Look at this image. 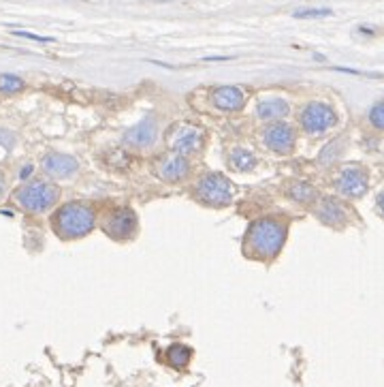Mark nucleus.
Listing matches in <instances>:
<instances>
[{
  "label": "nucleus",
  "mask_w": 384,
  "mask_h": 387,
  "mask_svg": "<svg viewBox=\"0 0 384 387\" xmlns=\"http://www.w3.org/2000/svg\"><path fill=\"white\" fill-rule=\"evenodd\" d=\"M231 165L237 169V171H252L256 167V159L250 150H243V148H237L231 152Z\"/></svg>",
  "instance_id": "nucleus-17"
},
{
  "label": "nucleus",
  "mask_w": 384,
  "mask_h": 387,
  "mask_svg": "<svg viewBox=\"0 0 384 387\" xmlns=\"http://www.w3.org/2000/svg\"><path fill=\"white\" fill-rule=\"evenodd\" d=\"M370 180H367V171L358 165H346L344 169H340V174L335 178V188L340 190V195L356 199L363 197L367 192Z\"/></svg>",
  "instance_id": "nucleus-7"
},
{
  "label": "nucleus",
  "mask_w": 384,
  "mask_h": 387,
  "mask_svg": "<svg viewBox=\"0 0 384 387\" xmlns=\"http://www.w3.org/2000/svg\"><path fill=\"white\" fill-rule=\"evenodd\" d=\"M13 141H15V137H13L9 131H5V128H0V143L7 146V148H11V146H13Z\"/></svg>",
  "instance_id": "nucleus-24"
},
{
  "label": "nucleus",
  "mask_w": 384,
  "mask_h": 387,
  "mask_svg": "<svg viewBox=\"0 0 384 387\" xmlns=\"http://www.w3.org/2000/svg\"><path fill=\"white\" fill-rule=\"evenodd\" d=\"M52 225H54V231L64 240L83 238V235H88L94 229V210L79 201L64 204L54 214Z\"/></svg>",
  "instance_id": "nucleus-2"
},
{
  "label": "nucleus",
  "mask_w": 384,
  "mask_h": 387,
  "mask_svg": "<svg viewBox=\"0 0 384 387\" xmlns=\"http://www.w3.org/2000/svg\"><path fill=\"white\" fill-rule=\"evenodd\" d=\"M43 169H45V174H50L54 178H71L79 169V163L69 155L50 152L43 157Z\"/></svg>",
  "instance_id": "nucleus-12"
},
{
  "label": "nucleus",
  "mask_w": 384,
  "mask_h": 387,
  "mask_svg": "<svg viewBox=\"0 0 384 387\" xmlns=\"http://www.w3.org/2000/svg\"><path fill=\"white\" fill-rule=\"evenodd\" d=\"M205 131L196 124H177L169 131V148L179 155H194L203 148Z\"/></svg>",
  "instance_id": "nucleus-6"
},
{
  "label": "nucleus",
  "mask_w": 384,
  "mask_h": 387,
  "mask_svg": "<svg viewBox=\"0 0 384 387\" xmlns=\"http://www.w3.org/2000/svg\"><path fill=\"white\" fill-rule=\"evenodd\" d=\"M378 208L384 212V192H380V195H378Z\"/></svg>",
  "instance_id": "nucleus-26"
},
{
  "label": "nucleus",
  "mask_w": 384,
  "mask_h": 387,
  "mask_svg": "<svg viewBox=\"0 0 384 387\" xmlns=\"http://www.w3.org/2000/svg\"><path fill=\"white\" fill-rule=\"evenodd\" d=\"M344 141V137H337V139H333L325 150H323V152H321V163L323 165H329V163H333L337 157H340V152H342V143Z\"/></svg>",
  "instance_id": "nucleus-20"
},
{
  "label": "nucleus",
  "mask_w": 384,
  "mask_h": 387,
  "mask_svg": "<svg viewBox=\"0 0 384 387\" xmlns=\"http://www.w3.org/2000/svg\"><path fill=\"white\" fill-rule=\"evenodd\" d=\"M13 34H15V37L30 39V41H39V43H52V41H54L52 37H41V34H32V32H26V30H15Z\"/></svg>",
  "instance_id": "nucleus-23"
},
{
  "label": "nucleus",
  "mask_w": 384,
  "mask_h": 387,
  "mask_svg": "<svg viewBox=\"0 0 384 387\" xmlns=\"http://www.w3.org/2000/svg\"><path fill=\"white\" fill-rule=\"evenodd\" d=\"M286 242V225L278 219H259L245 231L243 248L254 259H274Z\"/></svg>",
  "instance_id": "nucleus-1"
},
{
  "label": "nucleus",
  "mask_w": 384,
  "mask_h": 387,
  "mask_svg": "<svg viewBox=\"0 0 384 387\" xmlns=\"http://www.w3.org/2000/svg\"><path fill=\"white\" fill-rule=\"evenodd\" d=\"M297 19H316V17H331L333 11L331 9H301L292 13Z\"/></svg>",
  "instance_id": "nucleus-22"
},
{
  "label": "nucleus",
  "mask_w": 384,
  "mask_h": 387,
  "mask_svg": "<svg viewBox=\"0 0 384 387\" xmlns=\"http://www.w3.org/2000/svg\"><path fill=\"white\" fill-rule=\"evenodd\" d=\"M247 97L237 86H222L212 95V103L216 105V110L220 112H239L243 110Z\"/></svg>",
  "instance_id": "nucleus-11"
},
{
  "label": "nucleus",
  "mask_w": 384,
  "mask_h": 387,
  "mask_svg": "<svg viewBox=\"0 0 384 387\" xmlns=\"http://www.w3.org/2000/svg\"><path fill=\"white\" fill-rule=\"evenodd\" d=\"M301 126L307 135H323L337 124V114L327 103H307L301 112Z\"/></svg>",
  "instance_id": "nucleus-5"
},
{
  "label": "nucleus",
  "mask_w": 384,
  "mask_h": 387,
  "mask_svg": "<svg viewBox=\"0 0 384 387\" xmlns=\"http://www.w3.org/2000/svg\"><path fill=\"white\" fill-rule=\"evenodd\" d=\"M190 349L186 347V345H173L169 351H167V359L173 364V366H177V368H184L186 364L190 361Z\"/></svg>",
  "instance_id": "nucleus-19"
},
{
  "label": "nucleus",
  "mask_w": 384,
  "mask_h": 387,
  "mask_svg": "<svg viewBox=\"0 0 384 387\" xmlns=\"http://www.w3.org/2000/svg\"><path fill=\"white\" fill-rule=\"evenodd\" d=\"M24 86H26V81L21 77L0 73V95H15L19 90H24Z\"/></svg>",
  "instance_id": "nucleus-18"
},
{
  "label": "nucleus",
  "mask_w": 384,
  "mask_h": 387,
  "mask_svg": "<svg viewBox=\"0 0 384 387\" xmlns=\"http://www.w3.org/2000/svg\"><path fill=\"white\" fill-rule=\"evenodd\" d=\"M103 229L114 240H130L137 233V214L130 208H118L109 212V217L103 223Z\"/></svg>",
  "instance_id": "nucleus-8"
},
{
  "label": "nucleus",
  "mask_w": 384,
  "mask_h": 387,
  "mask_svg": "<svg viewBox=\"0 0 384 387\" xmlns=\"http://www.w3.org/2000/svg\"><path fill=\"white\" fill-rule=\"evenodd\" d=\"M194 195L199 201L212 208H224L233 201V184L220 174H205L194 186Z\"/></svg>",
  "instance_id": "nucleus-4"
},
{
  "label": "nucleus",
  "mask_w": 384,
  "mask_h": 387,
  "mask_svg": "<svg viewBox=\"0 0 384 387\" xmlns=\"http://www.w3.org/2000/svg\"><path fill=\"white\" fill-rule=\"evenodd\" d=\"M60 190L48 180H32L15 192L17 204L28 212H48L56 206Z\"/></svg>",
  "instance_id": "nucleus-3"
},
{
  "label": "nucleus",
  "mask_w": 384,
  "mask_h": 387,
  "mask_svg": "<svg viewBox=\"0 0 384 387\" xmlns=\"http://www.w3.org/2000/svg\"><path fill=\"white\" fill-rule=\"evenodd\" d=\"M156 135H158V122H156V118L154 116H145L141 122H137L134 126L128 128V131L122 135V141L128 148L143 150V148H150L156 141Z\"/></svg>",
  "instance_id": "nucleus-10"
},
{
  "label": "nucleus",
  "mask_w": 384,
  "mask_h": 387,
  "mask_svg": "<svg viewBox=\"0 0 384 387\" xmlns=\"http://www.w3.org/2000/svg\"><path fill=\"white\" fill-rule=\"evenodd\" d=\"M263 141L269 150H274L278 155H288L292 148H295L297 135H295V128L286 122H274L271 126L265 128L263 133Z\"/></svg>",
  "instance_id": "nucleus-9"
},
{
  "label": "nucleus",
  "mask_w": 384,
  "mask_h": 387,
  "mask_svg": "<svg viewBox=\"0 0 384 387\" xmlns=\"http://www.w3.org/2000/svg\"><path fill=\"white\" fill-rule=\"evenodd\" d=\"M316 217H319L329 227H342L348 221L344 204L340 199H335V197H323L319 208H316Z\"/></svg>",
  "instance_id": "nucleus-13"
},
{
  "label": "nucleus",
  "mask_w": 384,
  "mask_h": 387,
  "mask_svg": "<svg viewBox=\"0 0 384 387\" xmlns=\"http://www.w3.org/2000/svg\"><path fill=\"white\" fill-rule=\"evenodd\" d=\"M288 197L295 199L297 204L310 206L314 201H319V190H316V186H312L307 182H295L288 188Z\"/></svg>",
  "instance_id": "nucleus-16"
},
{
  "label": "nucleus",
  "mask_w": 384,
  "mask_h": 387,
  "mask_svg": "<svg viewBox=\"0 0 384 387\" xmlns=\"http://www.w3.org/2000/svg\"><path fill=\"white\" fill-rule=\"evenodd\" d=\"M3 192H5V176L0 174V197H3Z\"/></svg>",
  "instance_id": "nucleus-27"
},
{
  "label": "nucleus",
  "mask_w": 384,
  "mask_h": 387,
  "mask_svg": "<svg viewBox=\"0 0 384 387\" xmlns=\"http://www.w3.org/2000/svg\"><path fill=\"white\" fill-rule=\"evenodd\" d=\"M290 107L284 99L271 97V99H263L256 105V116L261 120H282L284 116H288Z\"/></svg>",
  "instance_id": "nucleus-15"
},
{
  "label": "nucleus",
  "mask_w": 384,
  "mask_h": 387,
  "mask_svg": "<svg viewBox=\"0 0 384 387\" xmlns=\"http://www.w3.org/2000/svg\"><path fill=\"white\" fill-rule=\"evenodd\" d=\"M30 174H32V165H26L24 169L19 171V180H28Z\"/></svg>",
  "instance_id": "nucleus-25"
},
{
  "label": "nucleus",
  "mask_w": 384,
  "mask_h": 387,
  "mask_svg": "<svg viewBox=\"0 0 384 387\" xmlns=\"http://www.w3.org/2000/svg\"><path fill=\"white\" fill-rule=\"evenodd\" d=\"M370 124L378 131H384V101L376 103L370 110Z\"/></svg>",
  "instance_id": "nucleus-21"
},
{
  "label": "nucleus",
  "mask_w": 384,
  "mask_h": 387,
  "mask_svg": "<svg viewBox=\"0 0 384 387\" xmlns=\"http://www.w3.org/2000/svg\"><path fill=\"white\" fill-rule=\"evenodd\" d=\"M161 178L165 182H179V180H184L188 174H190V163L184 155H179V152H173L171 157L163 159L161 163Z\"/></svg>",
  "instance_id": "nucleus-14"
}]
</instances>
